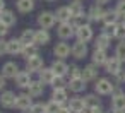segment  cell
Segmentation results:
<instances>
[{
    "label": "cell",
    "mask_w": 125,
    "mask_h": 113,
    "mask_svg": "<svg viewBox=\"0 0 125 113\" xmlns=\"http://www.w3.org/2000/svg\"><path fill=\"white\" fill-rule=\"evenodd\" d=\"M118 19L120 16L116 14V10H106L104 12V17H103V24H118Z\"/></svg>",
    "instance_id": "1f68e13d"
},
{
    "label": "cell",
    "mask_w": 125,
    "mask_h": 113,
    "mask_svg": "<svg viewBox=\"0 0 125 113\" xmlns=\"http://www.w3.org/2000/svg\"><path fill=\"white\" fill-rule=\"evenodd\" d=\"M72 92H75V94H81V92H84L86 91V87H87V82L82 79V77H77V79H69V86H67Z\"/></svg>",
    "instance_id": "ffe728a7"
},
{
    "label": "cell",
    "mask_w": 125,
    "mask_h": 113,
    "mask_svg": "<svg viewBox=\"0 0 125 113\" xmlns=\"http://www.w3.org/2000/svg\"><path fill=\"white\" fill-rule=\"evenodd\" d=\"M69 9H70L72 17H77V16L86 14V12H84V5H82V2H81V0H72V2H70V5H69Z\"/></svg>",
    "instance_id": "4dcf8cb0"
},
{
    "label": "cell",
    "mask_w": 125,
    "mask_h": 113,
    "mask_svg": "<svg viewBox=\"0 0 125 113\" xmlns=\"http://www.w3.org/2000/svg\"><path fill=\"white\" fill-rule=\"evenodd\" d=\"M36 22H38L40 29H52V28L57 24L55 12H52V10H43V12H40Z\"/></svg>",
    "instance_id": "7a4b0ae2"
},
{
    "label": "cell",
    "mask_w": 125,
    "mask_h": 113,
    "mask_svg": "<svg viewBox=\"0 0 125 113\" xmlns=\"http://www.w3.org/2000/svg\"><path fill=\"white\" fill-rule=\"evenodd\" d=\"M19 40L24 43V46L26 45H33L34 41H36V31L34 29H24L22 33H21V36H19Z\"/></svg>",
    "instance_id": "f1b7e54d"
},
{
    "label": "cell",
    "mask_w": 125,
    "mask_h": 113,
    "mask_svg": "<svg viewBox=\"0 0 125 113\" xmlns=\"http://www.w3.org/2000/svg\"><path fill=\"white\" fill-rule=\"evenodd\" d=\"M110 45H111V38H108V36L103 34V33L94 38V48H96V50H108Z\"/></svg>",
    "instance_id": "4316f807"
},
{
    "label": "cell",
    "mask_w": 125,
    "mask_h": 113,
    "mask_svg": "<svg viewBox=\"0 0 125 113\" xmlns=\"http://www.w3.org/2000/svg\"><path fill=\"white\" fill-rule=\"evenodd\" d=\"M33 104H34V103H33V96H31L29 92H21V94H17V99H16V108H17V110L26 111V110H29Z\"/></svg>",
    "instance_id": "9c48e42d"
},
{
    "label": "cell",
    "mask_w": 125,
    "mask_h": 113,
    "mask_svg": "<svg viewBox=\"0 0 125 113\" xmlns=\"http://www.w3.org/2000/svg\"><path fill=\"white\" fill-rule=\"evenodd\" d=\"M115 31H116V24H103L101 33L106 34L108 38H115Z\"/></svg>",
    "instance_id": "8d00e7d4"
},
{
    "label": "cell",
    "mask_w": 125,
    "mask_h": 113,
    "mask_svg": "<svg viewBox=\"0 0 125 113\" xmlns=\"http://www.w3.org/2000/svg\"><path fill=\"white\" fill-rule=\"evenodd\" d=\"M34 55H40V53H38V45H36V43H33V45H26L24 50H22V53H21V57H22L24 60L29 58V57H34Z\"/></svg>",
    "instance_id": "836d02e7"
},
{
    "label": "cell",
    "mask_w": 125,
    "mask_h": 113,
    "mask_svg": "<svg viewBox=\"0 0 125 113\" xmlns=\"http://www.w3.org/2000/svg\"><path fill=\"white\" fill-rule=\"evenodd\" d=\"M75 38H77V41H82V43H89L91 40H94V33H93L91 24H86V26L75 29Z\"/></svg>",
    "instance_id": "ba28073f"
},
{
    "label": "cell",
    "mask_w": 125,
    "mask_h": 113,
    "mask_svg": "<svg viewBox=\"0 0 125 113\" xmlns=\"http://www.w3.org/2000/svg\"><path fill=\"white\" fill-rule=\"evenodd\" d=\"M50 67L55 70V74H57L58 77H65V75L69 74V67H70V65H69L65 60H62V58H55Z\"/></svg>",
    "instance_id": "5bb4252c"
},
{
    "label": "cell",
    "mask_w": 125,
    "mask_h": 113,
    "mask_svg": "<svg viewBox=\"0 0 125 113\" xmlns=\"http://www.w3.org/2000/svg\"><path fill=\"white\" fill-rule=\"evenodd\" d=\"M87 43H82V41H75L74 45H72V51H70V55L75 58V60H82V58H86L87 57Z\"/></svg>",
    "instance_id": "4fadbf2b"
},
{
    "label": "cell",
    "mask_w": 125,
    "mask_h": 113,
    "mask_svg": "<svg viewBox=\"0 0 125 113\" xmlns=\"http://www.w3.org/2000/svg\"><path fill=\"white\" fill-rule=\"evenodd\" d=\"M81 113H86V111H81Z\"/></svg>",
    "instance_id": "f5cc1de1"
},
{
    "label": "cell",
    "mask_w": 125,
    "mask_h": 113,
    "mask_svg": "<svg viewBox=\"0 0 125 113\" xmlns=\"http://www.w3.org/2000/svg\"><path fill=\"white\" fill-rule=\"evenodd\" d=\"M104 12H106V10L103 9V5H99V4H93L86 14H87V17H89L91 22H98V21H103Z\"/></svg>",
    "instance_id": "30bf717a"
},
{
    "label": "cell",
    "mask_w": 125,
    "mask_h": 113,
    "mask_svg": "<svg viewBox=\"0 0 125 113\" xmlns=\"http://www.w3.org/2000/svg\"><path fill=\"white\" fill-rule=\"evenodd\" d=\"M38 74H40V81H41L45 86H52V84L55 82V79H57V74H55V70H53L52 67H45V69L40 70Z\"/></svg>",
    "instance_id": "2e32d148"
},
{
    "label": "cell",
    "mask_w": 125,
    "mask_h": 113,
    "mask_svg": "<svg viewBox=\"0 0 125 113\" xmlns=\"http://www.w3.org/2000/svg\"><path fill=\"white\" fill-rule=\"evenodd\" d=\"M28 92H29L33 98H38V96H41V94L45 92V84H43L40 79H36V81H33V82L29 84Z\"/></svg>",
    "instance_id": "603a6c76"
},
{
    "label": "cell",
    "mask_w": 125,
    "mask_h": 113,
    "mask_svg": "<svg viewBox=\"0 0 125 113\" xmlns=\"http://www.w3.org/2000/svg\"><path fill=\"white\" fill-rule=\"evenodd\" d=\"M0 22H2V19H0Z\"/></svg>",
    "instance_id": "11a10c76"
},
{
    "label": "cell",
    "mask_w": 125,
    "mask_h": 113,
    "mask_svg": "<svg viewBox=\"0 0 125 113\" xmlns=\"http://www.w3.org/2000/svg\"><path fill=\"white\" fill-rule=\"evenodd\" d=\"M14 81H16L17 87H21V89H28L29 84L33 82V77H31V72H29V70H21Z\"/></svg>",
    "instance_id": "e0dca14e"
},
{
    "label": "cell",
    "mask_w": 125,
    "mask_h": 113,
    "mask_svg": "<svg viewBox=\"0 0 125 113\" xmlns=\"http://www.w3.org/2000/svg\"><path fill=\"white\" fill-rule=\"evenodd\" d=\"M96 84H94V91H96V94H99V96H110V94H113L115 92V89H116V84L111 81V79H108V77H99L98 81H94Z\"/></svg>",
    "instance_id": "6da1fadb"
},
{
    "label": "cell",
    "mask_w": 125,
    "mask_h": 113,
    "mask_svg": "<svg viewBox=\"0 0 125 113\" xmlns=\"http://www.w3.org/2000/svg\"><path fill=\"white\" fill-rule=\"evenodd\" d=\"M57 36L62 41H67L72 36H75V28L72 26V22H60L57 28Z\"/></svg>",
    "instance_id": "277c9868"
},
{
    "label": "cell",
    "mask_w": 125,
    "mask_h": 113,
    "mask_svg": "<svg viewBox=\"0 0 125 113\" xmlns=\"http://www.w3.org/2000/svg\"><path fill=\"white\" fill-rule=\"evenodd\" d=\"M0 57H2V51H0Z\"/></svg>",
    "instance_id": "816d5d0a"
},
{
    "label": "cell",
    "mask_w": 125,
    "mask_h": 113,
    "mask_svg": "<svg viewBox=\"0 0 125 113\" xmlns=\"http://www.w3.org/2000/svg\"><path fill=\"white\" fill-rule=\"evenodd\" d=\"M43 69H45V60H43V57L34 55V57L26 58V70H29L31 74H33V72H40V70H43Z\"/></svg>",
    "instance_id": "8992f818"
},
{
    "label": "cell",
    "mask_w": 125,
    "mask_h": 113,
    "mask_svg": "<svg viewBox=\"0 0 125 113\" xmlns=\"http://www.w3.org/2000/svg\"><path fill=\"white\" fill-rule=\"evenodd\" d=\"M46 2H55V0H46Z\"/></svg>",
    "instance_id": "f907efd6"
},
{
    "label": "cell",
    "mask_w": 125,
    "mask_h": 113,
    "mask_svg": "<svg viewBox=\"0 0 125 113\" xmlns=\"http://www.w3.org/2000/svg\"><path fill=\"white\" fill-rule=\"evenodd\" d=\"M122 65H123V62L118 58V57H108V60H106V63L103 65L104 67V70L108 72V74H111L113 77L116 75V74H120L122 72Z\"/></svg>",
    "instance_id": "5b68a950"
},
{
    "label": "cell",
    "mask_w": 125,
    "mask_h": 113,
    "mask_svg": "<svg viewBox=\"0 0 125 113\" xmlns=\"http://www.w3.org/2000/svg\"><path fill=\"white\" fill-rule=\"evenodd\" d=\"M111 110L115 111H125V92L116 86L115 92L111 94Z\"/></svg>",
    "instance_id": "3957f363"
},
{
    "label": "cell",
    "mask_w": 125,
    "mask_h": 113,
    "mask_svg": "<svg viewBox=\"0 0 125 113\" xmlns=\"http://www.w3.org/2000/svg\"><path fill=\"white\" fill-rule=\"evenodd\" d=\"M84 111H86V113H106L101 106H99V108H86Z\"/></svg>",
    "instance_id": "ee69618b"
},
{
    "label": "cell",
    "mask_w": 125,
    "mask_h": 113,
    "mask_svg": "<svg viewBox=\"0 0 125 113\" xmlns=\"http://www.w3.org/2000/svg\"><path fill=\"white\" fill-rule=\"evenodd\" d=\"M19 72L21 70H19V65L16 62H5L2 65V72H0V74H2L5 79H16Z\"/></svg>",
    "instance_id": "7c38bea8"
},
{
    "label": "cell",
    "mask_w": 125,
    "mask_h": 113,
    "mask_svg": "<svg viewBox=\"0 0 125 113\" xmlns=\"http://www.w3.org/2000/svg\"><path fill=\"white\" fill-rule=\"evenodd\" d=\"M67 86H69V82H65V77H58V75H57L55 82L52 84L53 89H57V87H67Z\"/></svg>",
    "instance_id": "b9f144b4"
},
{
    "label": "cell",
    "mask_w": 125,
    "mask_h": 113,
    "mask_svg": "<svg viewBox=\"0 0 125 113\" xmlns=\"http://www.w3.org/2000/svg\"><path fill=\"white\" fill-rule=\"evenodd\" d=\"M120 113H125V111H120Z\"/></svg>",
    "instance_id": "db71d44e"
},
{
    "label": "cell",
    "mask_w": 125,
    "mask_h": 113,
    "mask_svg": "<svg viewBox=\"0 0 125 113\" xmlns=\"http://www.w3.org/2000/svg\"><path fill=\"white\" fill-rule=\"evenodd\" d=\"M16 7H17V10L21 14H29L34 9V0H17Z\"/></svg>",
    "instance_id": "83f0119b"
},
{
    "label": "cell",
    "mask_w": 125,
    "mask_h": 113,
    "mask_svg": "<svg viewBox=\"0 0 125 113\" xmlns=\"http://www.w3.org/2000/svg\"><path fill=\"white\" fill-rule=\"evenodd\" d=\"M17 94L14 91H2L0 92V106L2 108H16Z\"/></svg>",
    "instance_id": "52a82bcc"
},
{
    "label": "cell",
    "mask_w": 125,
    "mask_h": 113,
    "mask_svg": "<svg viewBox=\"0 0 125 113\" xmlns=\"http://www.w3.org/2000/svg\"><path fill=\"white\" fill-rule=\"evenodd\" d=\"M122 24H123V26H125V17H123V19H122Z\"/></svg>",
    "instance_id": "681fc988"
},
{
    "label": "cell",
    "mask_w": 125,
    "mask_h": 113,
    "mask_svg": "<svg viewBox=\"0 0 125 113\" xmlns=\"http://www.w3.org/2000/svg\"><path fill=\"white\" fill-rule=\"evenodd\" d=\"M115 57H118L123 63H125V41H120L115 46Z\"/></svg>",
    "instance_id": "d590c367"
},
{
    "label": "cell",
    "mask_w": 125,
    "mask_h": 113,
    "mask_svg": "<svg viewBox=\"0 0 125 113\" xmlns=\"http://www.w3.org/2000/svg\"><path fill=\"white\" fill-rule=\"evenodd\" d=\"M115 38L120 40V41H125V26L122 22L116 24V31H115Z\"/></svg>",
    "instance_id": "f35d334b"
},
{
    "label": "cell",
    "mask_w": 125,
    "mask_h": 113,
    "mask_svg": "<svg viewBox=\"0 0 125 113\" xmlns=\"http://www.w3.org/2000/svg\"><path fill=\"white\" fill-rule=\"evenodd\" d=\"M70 22H72V26H74L75 29H79V28H82V26H86V24H91L87 14H82V16H77V17H72Z\"/></svg>",
    "instance_id": "d6a6232c"
},
{
    "label": "cell",
    "mask_w": 125,
    "mask_h": 113,
    "mask_svg": "<svg viewBox=\"0 0 125 113\" xmlns=\"http://www.w3.org/2000/svg\"><path fill=\"white\" fill-rule=\"evenodd\" d=\"M5 86H7V79H5L2 74H0V91H4V89H5Z\"/></svg>",
    "instance_id": "f6af8a7d"
},
{
    "label": "cell",
    "mask_w": 125,
    "mask_h": 113,
    "mask_svg": "<svg viewBox=\"0 0 125 113\" xmlns=\"http://www.w3.org/2000/svg\"><path fill=\"white\" fill-rule=\"evenodd\" d=\"M24 50V43L19 38H12L7 41V53L9 55H21Z\"/></svg>",
    "instance_id": "ac0fdd59"
},
{
    "label": "cell",
    "mask_w": 125,
    "mask_h": 113,
    "mask_svg": "<svg viewBox=\"0 0 125 113\" xmlns=\"http://www.w3.org/2000/svg\"><path fill=\"white\" fill-rule=\"evenodd\" d=\"M0 19H2V22L9 28H12L16 22H17V17H16V12L10 10V9H5L2 14H0Z\"/></svg>",
    "instance_id": "d4e9b609"
},
{
    "label": "cell",
    "mask_w": 125,
    "mask_h": 113,
    "mask_svg": "<svg viewBox=\"0 0 125 113\" xmlns=\"http://www.w3.org/2000/svg\"><path fill=\"white\" fill-rule=\"evenodd\" d=\"M67 106L72 110V113H81L86 110V103H84V98H70Z\"/></svg>",
    "instance_id": "cb8c5ba5"
},
{
    "label": "cell",
    "mask_w": 125,
    "mask_h": 113,
    "mask_svg": "<svg viewBox=\"0 0 125 113\" xmlns=\"http://www.w3.org/2000/svg\"><path fill=\"white\" fill-rule=\"evenodd\" d=\"M55 17H57V22H70L72 21V14H70V9L69 5H62L55 10Z\"/></svg>",
    "instance_id": "44dd1931"
},
{
    "label": "cell",
    "mask_w": 125,
    "mask_h": 113,
    "mask_svg": "<svg viewBox=\"0 0 125 113\" xmlns=\"http://www.w3.org/2000/svg\"><path fill=\"white\" fill-rule=\"evenodd\" d=\"M57 113H72V110H70L67 104H63V106H60V110H58Z\"/></svg>",
    "instance_id": "bcb514c9"
},
{
    "label": "cell",
    "mask_w": 125,
    "mask_h": 113,
    "mask_svg": "<svg viewBox=\"0 0 125 113\" xmlns=\"http://www.w3.org/2000/svg\"><path fill=\"white\" fill-rule=\"evenodd\" d=\"M69 79H77V77H82V69L79 67V65H75V63H72L70 67H69Z\"/></svg>",
    "instance_id": "e575fe53"
},
{
    "label": "cell",
    "mask_w": 125,
    "mask_h": 113,
    "mask_svg": "<svg viewBox=\"0 0 125 113\" xmlns=\"http://www.w3.org/2000/svg\"><path fill=\"white\" fill-rule=\"evenodd\" d=\"M26 113H46L45 111V103H34L29 110H26Z\"/></svg>",
    "instance_id": "ab89813d"
},
{
    "label": "cell",
    "mask_w": 125,
    "mask_h": 113,
    "mask_svg": "<svg viewBox=\"0 0 125 113\" xmlns=\"http://www.w3.org/2000/svg\"><path fill=\"white\" fill-rule=\"evenodd\" d=\"M99 94H86L84 96V103H86V108H99L101 106V98H98Z\"/></svg>",
    "instance_id": "f546056e"
},
{
    "label": "cell",
    "mask_w": 125,
    "mask_h": 113,
    "mask_svg": "<svg viewBox=\"0 0 125 113\" xmlns=\"http://www.w3.org/2000/svg\"><path fill=\"white\" fill-rule=\"evenodd\" d=\"M52 99L53 101H57L60 106H63V104H67L69 103V87H57V89H53L52 91Z\"/></svg>",
    "instance_id": "8fae6325"
},
{
    "label": "cell",
    "mask_w": 125,
    "mask_h": 113,
    "mask_svg": "<svg viewBox=\"0 0 125 113\" xmlns=\"http://www.w3.org/2000/svg\"><path fill=\"white\" fill-rule=\"evenodd\" d=\"M91 60H93V63H96L98 67H101V65H104L106 63V60H108V53H106V50H93V53H91Z\"/></svg>",
    "instance_id": "7402d4cb"
},
{
    "label": "cell",
    "mask_w": 125,
    "mask_h": 113,
    "mask_svg": "<svg viewBox=\"0 0 125 113\" xmlns=\"http://www.w3.org/2000/svg\"><path fill=\"white\" fill-rule=\"evenodd\" d=\"M115 10H116V14L120 16V19L125 17V0H118L116 5H115Z\"/></svg>",
    "instance_id": "60d3db41"
},
{
    "label": "cell",
    "mask_w": 125,
    "mask_h": 113,
    "mask_svg": "<svg viewBox=\"0 0 125 113\" xmlns=\"http://www.w3.org/2000/svg\"><path fill=\"white\" fill-rule=\"evenodd\" d=\"M58 110H60V104H58L57 101L50 99L48 103H45V111H46V113H57Z\"/></svg>",
    "instance_id": "74e56055"
},
{
    "label": "cell",
    "mask_w": 125,
    "mask_h": 113,
    "mask_svg": "<svg viewBox=\"0 0 125 113\" xmlns=\"http://www.w3.org/2000/svg\"><path fill=\"white\" fill-rule=\"evenodd\" d=\"M5 10V0H0V14Z\"/></svg>",
    "instance_id": "7dc6e473"
},
{
    "label": "cell",
    "mask_w": 125,
    "mask_h": 113,
    "mask_svg": "<svg viewBox=\"0 0 125 113\" xmlns=\"http://www.w3.org/2000/svg\"><path fill=\"white\" fill-rule=\"evenodd\" d=\"M98 74H99V70H98V65H96V63H89V65H86V67L82 69V79H84L86 82L98 81V79H99Z\"/></svg>",
    "instance_id": "9a60e30c"
},
{
    "label": "cell",
    "mask_w": 125,
    "mask_h": 113,
    "mask_svg": "<svg viewBox=\"0 0 125 113\" xmlns=\"http://www.w3.org/2000/svg\"><path fill=\"white\" fill-rule=\"evenodd\" d=\"M94 2H96V4H99V5H106L110 0H94Z\"/></svg>",
    "instance_id": "c3c4849f"
},
{
    "label": "cell",
    "mask_w": 125,
    "mask_h": 113,
    "mask_svg": "<svg viewBox=\"0 0 125 113\" xmlns=\"http://www.w3.org/2000/svg\"><path fill=\"white\" fill-rule=\"evenodd\" d=\"M70 51H72V46H69L65 41L57 43L55 48H53V55H55L57 58H62V60H65V58L70 55Z\"/></svg>",
    "instance_id": "d6986e66"
},
{
    "label": "cell",
    "mask_w": 125,
    "mask_h": 113,
    "mask_svg": "<svg viewBox=\"0 0 125 113\" xmlns=\"http://www.w3.org/2000/svg\"><path fill=\"white\" fill-rule=\"evenodd\" d=\"M9 31H10L9 26H5L4 22H0V38H5V36L9 34Z\"/></svg>",
    "instance_id": "7bdbcfd3"
},
{
    "label": "cell",
    "mask_w": 125,
    "mask_h": 113,
    "mask_svg": "<svg viewBox=\"0 0 125 113\" xmlns=\"http://www.w3.org/2000/svg\"><path fill=\"white\" fill-rule=\"evenodd\" d=\"M50 40H52V34H50L48 29H38V31H36V41H34V43H36L38 46L48 45Z\"/></svg>",
    "instance_id": "484cf974"
}]
</instances>
